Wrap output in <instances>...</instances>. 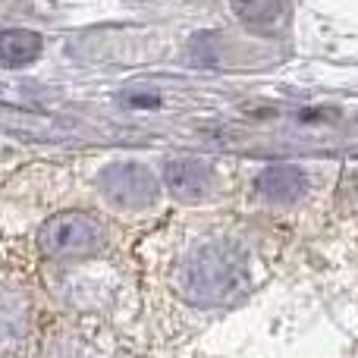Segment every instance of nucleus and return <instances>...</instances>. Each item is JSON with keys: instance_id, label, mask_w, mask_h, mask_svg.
<instances>
[{"instance_id": "f257e3e1", "label": "nucleus", "mask_w": 358, "mask_h": 358, "mask_svg": "<svg viewBox=\"0 0 358 358\" xmlns=\"http://www.w3.org/2000/svg\"><path fill=\"white\" fill-rule=\"evenodd\" d=\"M245 286L242 255L229 245L204 242L189 255L179 271V289L198 305H220L236 299Z\"/></svg>"}, {"instance_id": "f03ea898", "label": "nucleus", "mask_w": 358, "mask_h": 358, "mask_svg": "<svg viewBox=\"0 0 358 358\" xmlns=\"http://www.w3.org/2000/svg\"><path fill=\"white\" fill-rule=\"evenodd\" d=\"M107 245V227L92 214H60L38 229V252L44 258H76Z\"/></svg>"}, {"instance_id": "7ed1b4c3", "label": "nucleus", "mask_w": 358, "mask_h": 358, "mask_svg": "<svg viewBox=\"0 0 358 358\" xmlns=\"http://www.w3.org/2000/svg\"><path fill=\"white\" fill-rule=\"evenodd\" d=\"M164 182H167V189L176 198H201V195H208L214 176L198 161H173L164 170Z\"/></svg>"}, {"instance_id": "20e7f679", "label": "nucleus", "mask_w": 358, "mask_h": 358, "mask_svg": "<svg viewBox=\"0 0 358 358\" xmlns=\"http://www.w3.org/2000/svg\"><path fill=\"white\" fill-rule=\"evenodd\" d=\"M258 189L271 201H292L302 195L305 176L299 173V167H267L258 179Z\"/></svg>"}, {"instance_id": "39448f33", "label": "nucleus", "mask_w": 358, "mask_h": 358, "mask_svg": "<svg viewBox=\"0 0 358 358\" xmlns=\"http://www.w3.org/2000/svg\"><path fill=\"white\" fill-rule=\"evenodd\" d=\"M107 192L117 201H145L151 195V179L142 167H120L107 179Z\"/></svg>"}, {"instance_id": "423d86ee", "label": "nucleus", "mask_w": 358, "mask_h": 358, "mask_svg": "<svg viewBox=\"0 0 358 358\" xmlns=\"http://www.w3.org/2000/svg\"><path fill=\"white\" fill-rule=\"evenodd\" d=\"M236 13L252 25H280L286 13V0H233Z\"/></svg>"}, {"instance_id": "0eeeda50", "label": "nucleus", "mask_w": 358, "mask_h": 358, "mask_svg": "<svg viewBox=\"0 0 358 358\" xmlns=\"http://www.w3.org/2000/svg\"><path fill=\"white\" fill-rule=\"evenodd\" d=\"M38 50H41V41L35 35H29V31H6V35H0V57L6 63H13V66L35 60Z\"/></svg>"}]
</instances>
